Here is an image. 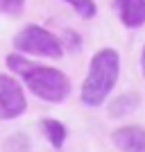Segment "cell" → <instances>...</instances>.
<instances>
[{
    "mask_svg": "<svg viewBox=\"0 0 145 152\" xmlns=\"http://www.w3.org/2000/svg\"><path fill=\"white\" fill-rule=\"evenodd\" d=\"M7 66L23 77L27 89L45 102H61L70 93V77L66 73L50 66H41L36 61L20 57V55H7Z\"/></svg>",
    "mask_w": 145,
    "mask_h": 152,
    "instance_id": "6da1fadb",
    "label": "cell"
},
{
    "mask_svg": "<svg viewBox=\"0 0 145 152\" xmlns=\"http://www.w3.org/2000/svg\"><path fill=\"white\" fill-rule=\"evenodd\" d=\"M120 75V57L114 48H102L93 55L88 75L82 84V102L86 107H100L114 91Z\"/></svg>",
    "mask_w": 145,
    "mask_h": 152,
    "instance_id": "7a4b0ae2",
    "label": "cell"
},
{
    "mask_svg": "<svg viewBox=\"0 0 145 152\" xmlns=\"http://www.w3.org/2000/svg\"><path fill=\"white\" fill-rule=\"evenodd\" d=\"M14 48L18 52L36 55V57H50V59H59L63 55L61 41L41 25H25L14 37Z\"/></svg>",
    "mask_w": 145,
    "mask_h": 152,
    "instance_id": "3957f363",
    "label": "cell"
},
{
    "mask_svg": "<svg viewBox=\"0 0 145 152\" xmlns=\"http://www.w3.org/2000/svg\"><path fill=\"white\" fill-rule=\"evenodd\" d=\"M25 109H27V100L23 93V86L16 80L0 73V121L18 118Z\"/></svg>",
    "mask_w": 145,
    "mask_h": 152,
    "instance_id": "277c9868",
    "label": "cell"
},
{
    "mask_svg": "<svg viewBox=\"0 0 145 152\" xmlns=\"http://www.w3.org/2000/svg\"><path fill=\"white\" fill-rule=\"evenodd\" d=\"M114 145L120 152H145V127L127 125L111 134Z\"/></svg>",
    "mask_w": 145,
    "mask_h": 152,
    "instance_id": "5b68a950",
    "label": "cell"
},
{
    "mask_svg": "<svg viewBox=\"0 0 145 152\" xmlns=\"http://www.w3.org/2000/svg\"><path fill=\"white\" fill-rule=\"evenodd\" d=\"M116 12L125 27H136L145 25V0H116Z\"/></svg>",
    "mask_w": 145,
    "mask_h": 152,
    "instance_id": "8992f818",
    "label": "cell"
},
{
    "mask_svg": "<svg viewBox=\"0 0 145 152\" xmlns=\"http://www.w3.org/2000/svg\"><path fill=\"white\" fill-rule=\"evenodd\" d=\"M41 129H43L45 134V139L50 141V145L52 148H63V143H66V127L61 125L59 121H55V118H43L41 121Z\"/></svg>",
    "mask_w": 145,
    "mask_h": 152,
    "instance_id": "52a82bcc",
    "label": "cell"
},
{
    "mask_svg": "<svg viewBox=\"0 0 145 152\" xmlns=\"http://www.w3.org/2000/svg\"><path fill=\"white\" fill-rule=\"evenodd\" d=\"M136 107H138V95L136 93H122V95H118V98L109 104V114L122 118V116L132 114Z\"/></svg>",
    "mask_w": 145,
    "mask_h": 152,
    "instance_id": "ba28073f",
    "label": "cell"
},
{
    "mask_svg": "<svg viewBox=\"0 0 145 152\" xmlns=\"http://www.w3.org/2000/svg\"><path fill=\"white\" fill-rule=\"evenodd\" d=\"M63 2H68L82 18H93L95 12H98V7H95L93 0H63Z\"/></svg>",
    "mask_w": 145,
    "mask_h": 152,
    "instance_id": "9c48e42d",
    "label": "cell"
},
{
    "mask_svg": "<svg viewBox=\"0 0 145 152\" xmlns=\"http://www.w3.org/2000/svg\"><path fill=\"white\" fill-rule=\"evenodd\" d=\"M25 0H0V14H20Z\"/></svg>",
    "mask_w": 145,
    "mask_h": 152,
    "instance_id": "30bf717a",
    "label": "cell"
},
{
    "mask_svg": "<svg viewBox=\"0 0 145 152\" xmlns=\"http://www.w3.org/2000/svg\"><path fill=\"white\" fill-rule=\"evenodd\" d=\"M63 48H70V50H77L79 48V37H77L73 30H63Z\"/></svg>",
    "mask_w": 145,
    "mask_h": 152,
    "instance_id": "8fae6325",
    "label": "cell"
},
{
    "mask_svg": "<svg viewBox=\"0 0 145 152\" xmlns=\"http://www.w3.org/2000/svg\"><path fill=\"white\" fill-rule=\"evenodd\" d=\"M141 68H143V75H145V48H143V55H141Z\"/></svg>",
    "mask_w": 145,
    "mask_h": 152,
    "instance_id": "7c38bea8",
    "label": "cell"
}]
</instances>
